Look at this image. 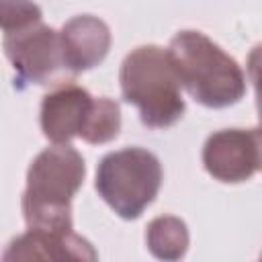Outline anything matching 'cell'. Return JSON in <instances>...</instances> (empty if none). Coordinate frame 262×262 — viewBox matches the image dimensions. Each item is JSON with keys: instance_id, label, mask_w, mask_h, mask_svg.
Returning a JSON list of instances; mask_svg holds the SVG:
<instances>
[{"instance_id": "52a82bcc", "label": "cell", "mask_w": 262, "mask_h": 262, "mask_svg": "<svg viewBox=\"0 0 262 262\" xmlns=\"http://www.w3.org/2000/svg\"><path fill=\"white\" fill-rule=\"evenodd\" d=\"M205 170L219 182H244L258 170V145L254 131L221 129L203 145Z\"/></svg>"}, {"instance_id": "6da1fadb", "label": "cell", "mask_w": 262, "mask_h": 262, "mask_svg": "<svg viewBox=\"0 0 262 262\" xmlns=\"http://www.w3.org/2000/svg\"><path fill=\"white\" fill-rule=\"evenodd\" d=\"M86 176L84 158L70 143L37 154L27 172L23 215L31 229L72 231V199Z\"/></svg>"}, {"instance_id": "9c48e42d", "label": "cell", "mask_w": 262, "mask_h": 262, "mask_svg": "<svg viewBox=\"0 0 262 262\" xmlns=\"http://www.w3.org/2000/svg\"><path fill=\"white\" fill-rule=\"evenodd\" d=\"M2 260H96V252L88 239L74 231L31 229L14 237Z\"/></svg>"}, {"instance_id": "8fae6325", "label": "cell", "mask_w": 262, "mask_h": 262, "mask_svg": "<svg viewBox=\"0 0 262 262\" xmlns=\"http://www.w3.org/2000/svg\"><path fill=\"white\" fill-rule=\"evenodd\" d=\"M119 129H121L119 102H115L113 98L100 96L94 100V108L88 119L86 131L82 133V139L88 143H106L119 135Z\"/></svg>"}, {"instance_id": "7a4b0ae2", "label": "cell", "mask_w": 262, "mask_h": 262, "mask_svg": "<svg viewBox=\"0 0 262 262\" xmlns=\"http://www.w3.org/2000/svg\"><path fill=\"white\" fill-rule=\"evenodd\" d=\"M119 82L125 102L137 106L145 127L164 129L180 121L184 113L182 82L168 49L135 47L121 63Z\"/></svg>"}, {"instance_id": "3957f363", "label": "cell", "mask_w": 262, "mask_h": 262, "mask_svg": "<svg viewBox=\"0 0 262 262\" xmlns=\"http://www.w3.org/2000/svg\"><path fill=\"white\" fill-rule=\"evenodd\" d=\"M182 86L209 108L235 104L246 92V78L237 61L201 31H180L168 47Z\"/></svg>"}, {"instance_id": "30bf717a", "label": "cell", "mask_w": 262, "mask_h": 262, "mask_svg": "<svg viewBox=\"0 0 262 262\" xmlns=\"http://www.w3.org/2000/svg\"><path fill=\"white\" fill-rule=\"evenodd\" d=\"M147 250L160 260H178L188 248V229L180 217L162 215L149 221L145 231Z\"/></svg>"}, {"instance_id": "ba28073f", "label": "cell", "mask_w": 262, "mask_h": 262, "mask_svg": "<svg viewBox=\"0 0 262 262\" xmlns=\"http://www.w3.org/2000/svg\"><path fill=\"white\" fill-rule=\"evenodd\" d=\"M59 39L66 68L72 74H80L98 66L111 49L108 25L92 14H80L70 18L61 27Z\"/></svg>"}, {"instance_id": "5bb4252c", "label": "cell", "mask_w": 262, "mask_h": 262, "mask_svg": "<svg viewBox=\"0 0 262 262\" xmlns=\"http://www.w3.org/2000/svg\"><path fill=\"white\" fill-rule=\"evenodd\" d=\"M260 258H262V254H260Z\"/></svg>"}, {"instance_id": "7c38bea8", "label": "cell", "mask_w": 262, "mask_h": 262, "mask_svg": "<svg viewBox=\"0 0 262 262\" xmlns=\"http://www.w3.org/2000/svg\"><path fill=\"white\" fill-rule=\"evenodd\" d=\"M248 76L256 92V108L262 123V43H258L248 55Z\"/></svg>"}, {"instance_id": "8992f818", "label": "cell", "mask_w": 262, "mask_h": 262, "mask_svg": "<svg viewBox=\"0 0 262 262\" xmlns=\"http://www.w3.org/2000/svg\"><path fill=\"white\" fill-rule=\"evenodd\" d=\"M94 100L96 98L86 88L74 82L57 84L41 102L39 121L43 135L57 145L70 143L74 137H82L92 115Z\"/></svg>"}, {"instance_id": "4fadbf2b", "label": "cell", "mask_w": 262, "mask_h": 262, "mask_svg": "<svg viewBox=\"0 0 262 262\" xmlns=\"http://www.w3.org/2000/svg\"><path fill=\"white\" fill-rule=\"evenodd\" d=\"M254 131V137H256V145H258V168L262 170V125L252 129Z\"/></svg>"}, {"instance_id": "5b68a950", "label": "cell", "mask_w": 262, "mask_h": 262, "mask_svg": "<svg viewBox=\"0 0 262 262\" xmlns=\"http://www.w3.org/2000/svg\"><path fill=\"white\" fill-rule=\"evenodd\" d=\"M94 186L119 217L137 219L158 196L162 164L143 147L111 151L98 162Z\"/></svg>"}, {"instance_id": "277c9868", "label": "cell", "mask_w": 262, "mask_h": 262, "mask_svg": "<svg viewBox=\"0 0 262 262\" xmlns=\"http://www.w3.org/2000/svg\"><path fill=\"white\" fill-rule=\"evenodd\" d=\"M2 31L4 53L23 82L49 84L68 70L59 33L43 25L35 2L2 0Z\"/></svg>"}]
</instances>
